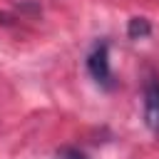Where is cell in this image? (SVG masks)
Wrapping results in <instances>:
<instances>
[{
  "instance_id": "7a4b0ae2",
  "label": "cell",
  "mask_w": 159,
  "mask_h": 159,
  "mask_svg": "<svg viewBox=\"0 0 159 159\" xmlns=\"http://www.w3.org/2000/svg\"><path fill=\"white\" fill-rule=\"evenodd\" d=\"M142 104H144V124L147 129L159 137V75L149 72L142 87Z\"/></svg>"
},
{
  "instance_id": "277c9868",
  "label": "cell",
  "mask_w": 159,
  "mask_h": 159,
  "mask_svg": "<svg viewBox=\"0 0 159 159\" xmlns=\"http://www.w3.org/2000/svg\"><path fill=\"white\" fill-rule=\"evenodd\" d=\"M57 159H87V154L77 147H62L57 149Z\"/></svg>"
},
{
  "instance_id": "3957f363",
  "label": "cell",
  "mask_w": 159,
  "mask_h": 159,
  "mask_svg": "<svg viewBox=\"0 0 159 159\" xmlns=\"http://www.w3.org/2000/svg\"><path fill=\"white\" fill-rule=\"evenodd\" d=\"M149 32H152V25H149V20H147V17H132V20H129V25H127V35H129L132 40L147 37Z\"/></svg>"
},
{
  "instance_id": "6da1fadb",
  "label": "cell",
  "mask_w": 159,
  "mask_h": 159,
  "mask_svg": "<svg viewBox=\"0 0 159 159\" xmlns=\"http://www.w3.org/2000/svg\"><path fill=\"white\" fill-rule=\"evenodd\" d=\"M84 65H87L89 77L102 89H112L114 87V77H112V67H109V42L107 40H97L92 45V50L87 52Z\"/></svg>"
}]
</instances>
